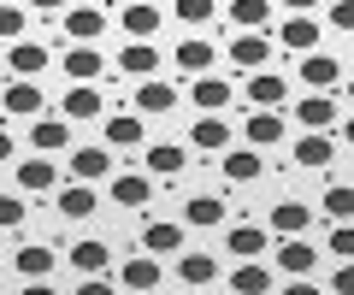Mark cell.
Here are the masks:
<instances>
[{
    "mask_svg": "<svg viewBox=\"0 0 354 295\" xmlns=\"http://www.w3.org/2000/svg\"><path fill=\"white\" fill-rule=\"evenodd\" d=\"M71 266L83 272V278L88 272H113V248H106L101 236H83V242H71Z\"/></svg>",
    "mask_w": 354,
    "mask_h": 295,
    "instance_id": "31",
    "label": "cell"
},
{
    "mask_svg": "<svg viewBox=\"0 0 354 295\" xmlns=\"http://www.w3.org/2000/svg\"><path fill=\"white\" fill-rule=\"evenodd\" d=\"M189 101H195V113H225L230 106V83L213 77V71H201V77H189Z\"/></svg>",
    "mask_w": 354,
    "mask_h": 295,
    "instance_id": "17",
    "label": "cell"
},
{
    "mask_svg": "<svg viewBox=\"0 0 354 295\" xmlns=\"http://www.w3.org/2000/svg\"><path fill=\"white\" fill-rule=\"evenodd\" d=\"M225 195H189V201H183V225H189V231H218V225H225Z\"/></svg>",
    "mask_w": 354,
    "mask_h": 295,
    "instance_id": "14",
    "label": "cell"
},
{
    "mask_svg": "<svg viewBox=\"0 0 354 295\" xmlns=\"http://www.w3.org/2000/svg\"><path fill=\"white\" fill-rule=\"evenodd\" d=\"M30 148H36V154H65V148H71V118H48L41 113L36 124H30Z\"/></svg>",
    "mask_w": 354,
    "mask_h": 295,
    "instance_id": "12",
    "label": "cell"
},
{
    "mask_svg": "<svg viewBox=\"0 0 354 295\" xmlns=\"http://www.w3.org/2000/svg\"><path fill=\"white\" fill-rule=\"evenodd\" d=\"M142 142V113H113L106 118V148H136Z\"/></svg>",
    "mask_w": 354,
    "mask_h": 295,
    "instance_id": "36",
    "label": "cell"
},
{
    "mask_svg": "<svg viewBox=\"0 0 354 295\" xmlns=\"http://www.w3.org/2000/svg\"><path fill=\"white\" fill-rule=\"evenodd\" d=\"M213 278H218V260L207 254V248H201V254H195V248H183V254H177V283H189V289H207Z\"/></svg>",
    "mask_w": 354,
    "mask_h": 295,
    "instance_id": "24",
    "label": "cell"
},
{
    "mask_svg": "<svg viewBox=\"0 0 354 295\" xmlns=\"http://www.w3.org/2000/svg\"><path fill=\"white\" fill-rule=\"evenodd\" d=\"M330 30H348L354 36V0H330Z\"/></svg>",
    "mask_w": 354,
    "mask_h": 295,
    "instance_id": "43",
    "label": "cell"
},
{
    "mask_svg": "<svg viewBox=\"0 0 354 295\" xmlns=\"http://www.w3.org/2000/svg\"><path fill=\"white\" fill-rule=\"evenodd\" d=\"M118 283H124V289H136V295L160 289V283H165V272H160V254H148V248H142V254H130L124 266H118Z\"/></svg>",
    "mask_w": 354,
    "mask_h": 295,
    "instance_id": "9",
    "label": "cell"
},
{
    "mask_svg": "<svg viewBox=\"0 0 354 295\" xmlns=\"http://www.w3.org/2000/svg\"><path fill=\"white\" fill-rule=\"evenodd\" d=\"M101 71H106V53L101 48H88V41L65 48V77H71V83H95Z\"/></svg>",
    "mask_w": 354,
    "mask_h": 295,
    "instance_id": "21",
    "label": "cell"
},
{
    "mask_svg": "<svg viewBox=\"0 0 354 295\" xmlns=\"http://www.w3.org/2000/svg\"><path fill=\"white\" fill-rule=\"evenodd\" d=\"M278 41H283L290 53H313V48H319V18H313V12H290V24L278 30Z\"/></svg>",
    "mask_w": 354,
    "mask_h": 295,
    "instance_id": "26",
    "label": "cell"
},
{
    "mask_svg": "<svg viewBox=\"0 0 354 295\" xmlns=\"http://www.w3.org/2000/svg\"><path fill=\"white\" fill-rule=\"evenodd\" d=\"M313 266H319V248L313 242H301V236H283V242H278V272H283V278H307Z\"/></svg>",
    "mask_w": 354,
    "mask_h": 295,
    "instance_id": "19",
    "label": "cell"
},
{
    "mask_svg": "<svg viewBox=\"0 0 354 295\" xmlns=\"http://www.w3.org/2000/svg\"><path fill=\"white\" fill-rule=\"evenodd\" d=\"M53 266H59V254H53V248H41V242H24V248L12 254V272H18V278H48Z\"/></svg>",
    "mask_w": 354,
    "mask_h": 295,
    "instance_id": "32",
    "label": "cell"
},
{
    "mask_svg": "<svg viewBox=\"0 0 354 295\" xmlns=\"http://www.w3.org/2000/svg\"><path fill=\"white\" fill-rule=\"evenodd\" d=\"M183 231L189 225H177V218H153V225H142V248L148 254H183Z\"/></svg>",
    "mask_w": 354,
    "mask_h": 295,
    "instance_id": "20",
    "label": "cell"
},
{
    "mask_svg": "<svg viewBox=\"0 0 354 295\" xmlns=\"http://www.w3.org/2000/svg\"><path fill=\"white\" fill-rule=\"evenodd\" d=\"M71 178H83V183L113 178V148H71Z\"/></svg>",
    "mask_w": 354,
    "mask_h": 295,
    "instance_id": "27",
    "label": "cell"
},
{
    "mask_svg": "<svg viewBox=\"0 0 354 295\" xmlns=\"http://www.w3.org/2000/svg\"><path fill=\"white\" fill-rule=\"evenodd\" d=\"M290 101V83L278 71H248V106H283Z\"/></svg>",
    "mask_w": 354,
    "mask_h": 295,
    "instance_id": "28",
    "label": "cell"
},
{
    "mask_svg": "<svg viewBox=\"0 0 354 295\" xmlns=\"http://www.w3.org/2000/svg\"><path fill=\"white\" fill-rule=\"evenodd\" d=\"M225 248L236 260H260L266 248H272V231H260V225H236V231H225Z\"/></svg>",
    "mask_w": 354,
    "mask_h": 295,
    "instance_id": "29",
    "label": "cell"
},
{
    "mask_svg": "<svg viewBox=\"0 0 354 295\" xmlns=\"http://www.w3.org/2000/svg\"><path fill=\"white\" fill-rule=\"evenodd\" d=\"M0 272H6V266H0Z\"/></svg>",
    "mask_w": 354,
    "mask_h": 295,
    "instance_id": "50",
    "label": "cell"
},
{
    "mask_svg": "<svg viewBox=\"0 0 354 295\" xmlns=\"http://www.w3.org/2000/svg\"><path fill=\"white\" fill-rule=\"evenodd\" d=\"M53 65V48H41V41H6V71L12 77H41Z\"/></svg>",
    "mask_w": 354,
    "mask_h": 295,
    "instance_id": "10",
    "label": "cell"
},
{
    "mask_svg": "<svg viewBox=\"0 0 354 295\" xmlns=\"http://www.w3.org/2000/svg\"><path fill=\"white\" fill-rule=\"evenodd\" d=\"M337 295H354V260H337V278H330Z\"/></svg>",
    "mask_w": 354,
    "mask_h": 295,
    "instance_id": "44",
    "label": "cell"
},
{
    "mask_svg": "<svg viewBox=\"0 0 354 295\" xmlns=\"http://www.w3.org/2000/svg\"><path fill=\"white\" fill-rule=\"evenodd\" d=\"M53 207H59V218H71V225H83V218H95V207H101V189L83 178H71L65 189H53Z\"/></svg>",
    "mask_w": 354,
    "mask_h": 295,
    "instance_id": "3",
    "label": "cell"
},
{
    "mask_svg": "<svg viewBox=\"0 0 354 295\" xmlns=\"http://www.w3.org/2000/svg\"><path fill=\"white\" fill-rule=\"evenodd\" d=\"M330 160H337V136H330V130H307V136H295V166H301V171H325Z\"/></svg>",
    "mask_w": 354,
    "mask_h": 295,
    "instance_id": "11",
    "label": "cell"
},
{
    "mask_svg": "<svg viewBox=\"0 0 354 295\" xmlns=\"http://www.w3.org/2000/svg\"><path fill=\"white\" fill-rule=\"evenodd\" d=\"M283 136H290V124H283L278 106H254V113L242 118V142H254V148H278Z\"/></svg>",
    "mask_w": 354,
    "mask_h": 295,
    "instance_id": "4",
    "label": "cell"
},
{
    "mask_svg": "<svg viewBox=\"0 0 354 295\" xmlns=\"http://www.w3.org/2000/svg\"><path fill=\"white\" fill-rule=\"evenodd\" d=\"M65 36L71 41H101L106 36V12L101 6H65Z\"/></svg>",
    "mask_w": 354,
    "mask_h": 295,
    "instance_id": "22",
    "label": "cell"
},
{
    "mask_svg": "<svg viewBox=\"0 0 354 295\" xmlns=\"http://www.w3.org/2000/svg\"><path fill=\"white\" fill-rule=\"evenodd\" d=\"M207 65H213V41H201V36L177 41V71H183V77H201Z\"/></svg>",
    "mask_w": 354,
    "mask_h": 295,
    "instance_id": "35",
    "label": "cell"
},
{
    "mask_svg": "<svg viewBox=\"0 0 354 295\" xmlns=\"http://www.w3.org/2000/svg\"><path fill=\"white\" fill-rule=\"evenodd\" d=\"M342 83V65L330 59V53H301V89H337Z\"/></svg>",
    "mask_w": 354,
    "mask_h": 295,
    "instance_id": "23",
    "label": "cell"
},
{
    "mask_svg": "<svg viewBox=\"0 0 354 295\" xmlns=\"http://www.w3.org/2000/svg\"><path fill=\"white\" fill-rule=\"evenodd\" d=\"M118 71H124V77H160V48H153V41H124V48H118Z\"/></svg>",
    "mask_w": 354,
    "mask_h": 295,
    "instance_id": "15",
    "label": "cell"
},
{
    "mask_svg": "<svg viewBox=\"0 0 354 295\" xmlns=\"http://www.w3.org/2000/svg\"><path fill=\"white\" fill-rule=\"evenodd\" d=\"M325 248H330V254H337V260H354V218H342L337 231L325 236Z\"/></svg>",
    "mask_w": 354,
    "mask_h": 295,
    "instance_id": "41",
    "label": "cell"
},
{
    "mask_svg": "<svg viewBox=\"0 0 354 295\" xmlns=\"http://www.w3.org/2000/svg\"><path fill=\"white\" fill-rule=\"evenodd\" d=\"M171 106H177V89H171V83L142 77V89H136V113H142V118H165Z\"/></svg>",
    "mask_w": 354,
    "mask_h": 295,
    "instance_id": "25",
    "label": "cell"
},
{
    "mask_svg": "<svg viewBox=\"0 0 354 295\" xmlns=\"http://www.w3.org/2000/svg\"><path fill=\"white\" fill-rule=\"evenodd\" d=\"M325 218L330 225L354 218V183H325Z\"/></svg>",
    "mask_w": 354,
    "mask_h": 295,
    "instance_id": "38",
    "label": "cell"
},
{
    "mask_svg": "<svg viewBox=\"0 0 354 295\" xmlns=\"http://www.w3.org/2000/svg\"><path fill=\"white\" fill-rule=\"evenodd\" d=\"M30 12H65V0H30Z\"/></svg>",
    "mask_w": 354,
    "mask_h": 295,
    "instance_id": "45",
    "label": "cell"
},
{
    "mask_svg": "<svg viewBox=\"0 0 354 295\" xmlns=\"http://www.w3.org/2000/svg\"><path fill=\"white\" fill-rule=\"evenodd\" d=\"M225 283H230L236 295H266V289H272V272H266L260 260H236V272H230Z\"/></svg>",
    "mask_w": 354,
    "mask_h": 295,
    "instance_id": "33",
    "label": "cell"
},
{
    "mask_svg": "<svg viewBox=\"0 0 354 295\" xmlns=\"http://www.w3.org/2000/svg\"><path fill=\"white\" fill-rule=\"evenodd\" d=\"M342 142H348V148H354V118H348V124H342Z\"/></svg>",
    "mask_w": 354,
    "mask_h": 295,
    "instance_id": "48",
    "label": "cell"
},
{
    "mask_svg": "<svg viewBox=\"0 0 354 295\" xmlns=\"http://www.w3.org/2000/svg\"><path fill=\"white\" fill-rule=\"evenodd\" d=\"M266 59H272V36H266V30H236L230 65H236V71H266Z\"/></svg>",
    "mask_w": 354,
    "mask_h": 295,
    "instance_id": "6",
    "label": "cell"
},
{
    "mask_svg": "<svg viewBox=\"0 0 354 295\" xmlns=\"http://www.w3.org/2000/svg\"><path fill=\"white\" fill-rule=\"evenodd\" d=\"M295 124H301V130H330V124H337V101H330V89L301 95V101H295Z\"/></svg>",
    "mask_w": 354,
    "mask_h": 295,
    "instance_id": "18",
    "label": "cell"
},
{
    "mask_svg": "<svg viewBox=\"0 0 354 295\" xmlns=\"http://www.w3.org/2000/svg\"><path fill=\"white\" fill-rule=\"evenodd\" d=\"M0 106H6V118H41L48 113V95L36 89V77H18L12 89H0Z\"/></svg>",
    "mask_w": 354,
    "mask_h": 295,
    "instance_id": "8",
    "label": "cell"
},
{
    "mask_svg": "<svg viewBox=\"0 0 354 295\" xmlns=\"http://www.w3.org/2000/svg\"><path fill=\"white\" fill-rule=\"evenodd\" d=\"M342 95H348V101H354V77H348V89H342Z\"/></svg>",
    "mask_w": 354,
    "mask_h": 295,
    "instance_id": "49",
    "label": "cell"
},
{
    "mask_svg": "<svg viewBox=\"0 0 354 295\" xmlns=\"http://www.w3.org/2000/svg\"><path fill=\"white\" fill-rule=\"evenodd\" d=\"M53 183H59L53 154H30V160H18V189H24V195H48Z\"/></svg>",
    "mask_w": 354,
    "mask_h": 295,
    "instance_id": "13",
    "label": "cell"
},
{
    "mask_svg": "<svg viewBox=\"0 0 354 295\" xmlns=\"http://www.w3.org/2000/svg\"><path fill=\"white\" fill-rule=\"evenodd\" d=\"M218 171H225V183H242V189H248V183L266 178V160H260L254 142H242V148H225V154H218Z\"/></svg>",
    "mask_w": 354,
    "mask_h": 295,
    "instance_id": "2",
    "label": "cell"
},
{
    "mask_svg": "<svg viewBox=\"0 0 354 295\" xmlns=\"http://www.w3.org/2000/svg\"><path fill=\"white\" fill-rule=\"evenodd\" d=\"M230 142H236V130H230L218 113H201V118L189 124V148H195V154H225Z\"/></svg>",
    "mask_w": 354,
    "mask_h": 295,
    "instance_id": "5",
    "label": "cell"
},
{
    "mask_svg": "<svg viewBox=\"0 0 354 295\" xmlns=\"http://www.w3.org/2000/svg\"><path fill=\"white\" fill-rule=\"evenodd\" d=\"M0 231H24V195H0Z\"/></svg>",
    "mask_w": 354,
    "mask_h": 295,
    "instance_id": "42",
    "label": "cell"
},
{
    "mask_svg": "<svg viewBox=\"0 0 354 295\" xmlns=\"http://www.w3.org/2000/svg\"><path fill=\"white\" fill-rule=\"evenodd\" d=\"M0 160H12V130H0Z\"/></svg>",
    "mask_w": 354,
    "mask_h": 295,
    "instance_id": "46",
    "label": "cell"
},
{
    "mask_svg": "<svg viewBox=\"0 0 354 295\" xmlns=\"http://www.w3.org/2000/svg\"><path fill=\"white\" fill-rule=\"evenodd\" d=\"M218 12V0H177V24H189V30H207Z\"/></svg>",
    "mask_w": 354,
    "mask_h": 295,
    "instance_id": "39",
    "label": "cell"
},
{
    "mask_svg": "<svg viewBox=\"0 0 354 295\" xmlns=\"http://www.w3.org/2000/svg\"><path fill=\"white\" fill-rule=\"evenodd\" d=\"M153 171H113L106 178V195H113V207H124V213H142V207L153 201Z\"/></svg>",
    "mask_w": 354,
    "mask_h": 295,
    "instance_id": "1",
    "label": "cell"
},
{
    "mask_svg": "<svg viewBox=\"0 0 354 295\" xmlns=\"http://www.w3.org/2000/svg\"><path fill=\"white\" fill-rule=\"evenodd\" d=\"M272 18V0H230V24L236 30H266Z\"/></svg>",
    "mask_w": 354,
    "mask_h": 295,
    "instance_id": "37",
    "label": "cell"
},
{
    "mask_svg": "<svg viewBox=\"0 0 354 295\" xmlns=\"http://www.w3.org/2000/svg\"><path fill=\"white\" fill-rule=\"evenodd\" d=\"M183 166H189V148L183 142H148V171L153 178H177Z\"/></svg>",
    "mask_w": 354,
    "mask_h": 295,
    "instance_id": "30",
    "label": "cell"
},
{
    "mask_svg": "<svg viewBox=\"0 0 354 295\" xmlns=\"http://www.w3.org/2000/svg\"><path fill=\"white\" fill-rule=\"evenodd\" d=\"M118 30H124L130 41H153V36H160V6H153V0L124 6V12H118Z\"/></svg>",
    "mask_w": 354,
    "mask_h": 295,
    "instance_id": "16",
    "label": "cell"
},
{
    "mask_svg": "<svg viewBox=\"0 0 354 295\" xmlns=\"http://www.w3.org/2000/svg\"><path fill=\"white\" fill-rule=\"evenodd\" d=\"M266 225H272V231H278V236H301L307 225H313V213H307L301 201H278V207H272V218H266Z\"/></svg>",
    "mask_w": 354,
    "mask_h": 295,
    "instance_id": "34",
    "label": "cell"
},
{
    "mask_svg": "<svg viewBox=\"0 0 354 295\" xmlns=\"http://www.w3.org/2000/svg\"><path fill=\"white\" fill-rule=\"evenodd\" d=\"M59 113L71 118V124H88V118H101V113H106V95L95 89V83H71V89L59 95Z\"/></svg>",
    "mask_w": 354,
    "mask_h": 295,
    "instance_id": "7",
    "label": "cell"
},
{
    "mask_svg": "<svg viewBox=\"0 0 354 295\" xmlns=\"http://www.w3.org/2000/svg\"><path fill=\"white\" fill-rule=\"evenodd\" d=\"M283 6H290V12H313L319 0H283Z\"/></svg>",
    "mask_w": 354,
    "mask_h": 295,
    "instance_id": "47",
    "label": "cell"
},
{
    "mask_svg": "<svg viewBox=\"0 0 354 295\" xmlns=\"http://www.w3.org/2000/svg\"><path fill=\"white\" fill-rule=\"evenodd\" d=\"M24 24H30V12H24V6L0 0V41H24Z\"/></svg>",
    "mask_w": 354,
    "mask_h": 295,
    "instance_id": "40",
    "label": "cell"
}]
</instances>
